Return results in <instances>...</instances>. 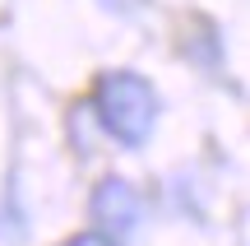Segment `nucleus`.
<instances>
[{"label":"nucleus","mask_w":250,"mask_h":246,"mask_svg":"<svg viewBox=\"0 0 250 246\" xmlns=\"http://www.w3.org/2000/svg\"><path fill=\"white\" fill-rule=\"evenodd\" d=\"M61 246H116V242H111V237H102V232H74V237L70 242H61Z\"/></svg>","instance_id":"obj_3"},{"label":"nucleus","mask_w":250,"mask_h":246,"mask_svg":"<svg viewBox=\"0 0 250 246\" xmlns=\"http://www.w3.org/2000/svg\"><path fill=\"white\" fill-rule=\"evenodd\" d=\"M88 214H93V223H98L93 232H102V237L116 242V237H125V232H134L144 204H139V195H134L130 181H121V177H102L98 191H93V200H88Z\"/></svg>","instance_id":"obj_2"},{"label":"nucleus","mask_w":250,"mask_h":246,"mask_svg":"<svg viewBox=\"0 0 250 246\" xmlns=\"http://www.w3.org/2000/svg\"><path fill=\"white\" fill-rule=\"evenodd\" d=\"M93 116L102 121V130L116 144L144 149L158 126V93L134 70H107L93 84Z\"/></svg>","instance_id":"obj_1"}]
</instances>
